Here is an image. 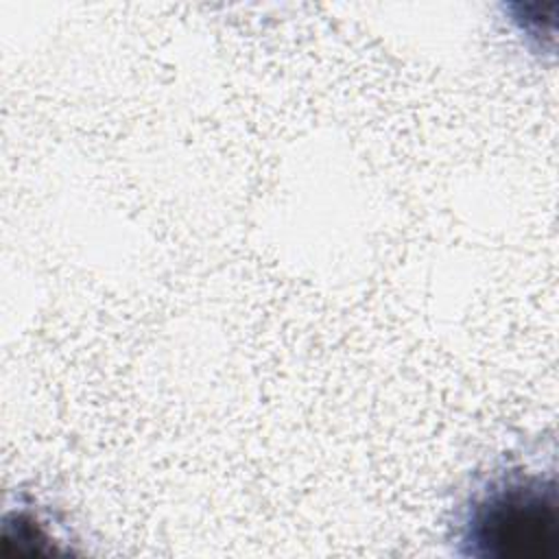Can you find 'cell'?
Returning <instances> with one entry per match:
<instances>
[{"label": "cell", "instance_id": "6da1fadb", "mask_svg": "<svg viewBox=\"0 0 559 559\" xmlns=\"http://www.w3.org/2000/svg\"><path fill=\"white\" fill-rule=\"evenodd\" d=\"M461 555L546 559L559 548V489L552 467L504 465L480 478L454 524Z\"/></svg>", "mask_w": 559, "mask_h": 559}]
</instances>
